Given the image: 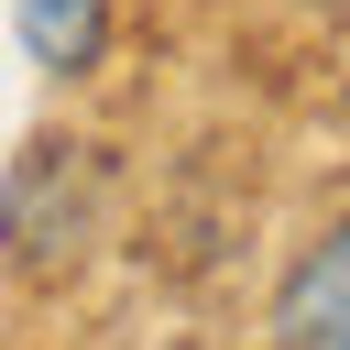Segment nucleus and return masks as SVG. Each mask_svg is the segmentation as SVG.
Segmentation results:
<instances>
[{"mask_svg":"<svg viewBox=\"0 0 350 350\" xmlns=\"http://www.w3.org/2000/svg\"><path fill=\"white\" fill-rule=\"evenodd\" d=\"M273 350H350V219L284 273V295H273Z\"/></svg>","mask_w":350,"mask_h":350,"instance_id":"f257e3e1","label":"nucleus"},{"mask_svg":"<svg viewBox=\"0 0 350 350\" xmlns=\"http://www.w3.org/2000/svg\"><path fill=\"white\" fill-rule=\"evenodd\" d=\"M77 33H88V0H33V44L44 55H77Z\"/></svg>","mask_w":350,"mask_h":350,"instance_id":"f03ea898","label":"nucleus"},{"mask_svg":"<svg viewBox=\"0 0 350 350\" xmlns=\"http://www.w3.org/2000/svg\"><path fill=\"white\" fill-rule=\"evenodd\" d=\"M339 11H350V0H339Z\"/></svg>","mask_w":350,"mask_h":350,"instance_id":"7ed1b4c3","label":"nucleus"}]
</instances>
